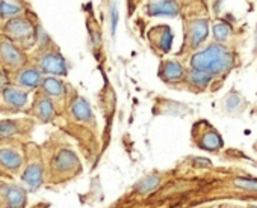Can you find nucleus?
Returning a JSON list of instances; mask_svg holds the SVG:
<instances>
[{
  "instance_id": "obj_1",
  "label": "nucleus",
  "mask_w": 257,
  "mask_h": 208,
  "mask_svg": "<svg viewBox=\"0 0 257 208\" xmlns=\"http://www.w3.org/2000/svg\"><path fill=\"white\" fill-rule=\"evenodd\" d=\"M231 64H233L231 53L221 44H212L207 48L197 52L191 59L192 70L206 72L209 76L219 74L230 70Z\"/></svg>"
},
{
  "instance_id": "obj_2",
  "label": "nucleus",
  "mask_w": 257,
  "mask_h": 208,
  "mask_svg": "<svg viewBox=\"0 0 257 208\" xmlns=\"http://www.w3.org/2000/svg\"><path fill=\"white\" fill-rule=\"evenodd\" d=\"M40 65H41V68L46 72H52V74H58V76H62V74L67 72V70H65V60L58 53H49V54H46L41 59Z\"/></svg>"
},
{
  "instance_id": "obj_3",
  "label": "nucleus",
  "mask_w": 257,
  "mask_h": 208,
  "mask_svg": "<svg viewBox=\"0 0 257 208\" xmlns=\"http://www.w3.org/2000/svg\"><path fill=\"white\" fill-rule=\"evenodd\" d=\"M159 74L165 82H179L185 77V70L179 62L167 60L165 64H162Z\"/></svg>"
},
{
  "instance_id": "obj_4",
  "label": "nucleus",
  "mask_w": 257,
  "mask_h": 208,
  "mask_svg": "<svg viewBox=\"0 0 257 208\" xmlns=\"http://www.w3.org/2000/svg\"><path fill=\"white\" fill-rule=\"evenodd\" d=\"M0 56H2L5 64H8L10 66H14V68L23 64L22 53L10 41H2V42H0Z\"/></svg>"
},
{
  "instance_id": "obj_5",
  "label": "nucleus",
  "mask_w": 257,
  "mask_h": 208,
  "mask_svg": "<svg viewBox=\"0 0 257 208\" xmlns=\"http://www.w3.org/2000/svg\"><path fill=\"white\" fill-rule=\"evenodd\" d=\"M7 32L17 40H26L32 35V26L23 18H16L8 23Z\"/></svg>"
},
{
  "instance_id": "obj_6",
  "label": "nucleus",
  "mask_w": 257,
  "mask_h": 208,
  "mask_svg": "<svg viewBox=\"0 0 257 208\" xmlns=\"http://www.w3.org/2000/svg\"><path fill=\"white\" fill-rule=\"evenodd\" d=\"M207 32H209V23L207 20H197L191 24L189 28V40H191V46L192 47H197L200 46L206 36H207Z\"/></svg>"
},
{
  "instance_id": "obj_7",
  "label": "nucleus",
  "mask_w": 257,
  "mask_h": 208,
  "mask_svg": "<svg viewBox=\"0 0 257 208\" xmlns=\"http://www.w3.org/2000/svg\"><path fill=\"white\" fill-rule=\"evenodd\" d=\"M150 16H177L179 6L174 2H152L149 4Z\"/></svg>"
},
{
  "instance_id": "obj_8",
  "label": "nucleus",
  "mask_w": 257,
  "mask_h": 208,
  "mask_svg": "<svg viewBox=\"0 0 257 208\" xmlns=\"http://www.w3.org/2000/svg\"><path fill=\"white\" fill-rule=\"evenodd\" d=\"M4 95L7 102H10L14 108H25V104L28 102V94L16 88H7Z\"/></svg>"
},
{
  "instance_id": "obj_9",
  "label": "nucleus",
  "mask_w": 257,
  "mask_h": 208,
  "mask_svg": "<svg viewBox=\"0 0 257 208\" xmlns=\"http://www.w3.org/2000/svg\"><path fill=\"white\" fill-rule=\"evenodd\" d=\"M23 180H25V182H28L32 188H37L40 184H41V181H43V169H41V166L40 164H31L28 169H26V172H25V175H23Z\"/></svg>"
},
{
  "instance_id": "obj_10",
  "label": "nucleus",
  "mask_w": 257,
  "mask_h": 208,
  "mask_svg": "<svg viewBox=\"0 0 257 208\" xmlns=\"http://www.w3.org/2000/svg\"><path fill=\"white\" fill-rule=\"evenodd\" d=\"M22 162H23V158L17 152L10 151V150H0V163H2L5 168L17 169L22 166Z\"/></svg>"
},
{
  "instance_id": "obj_11",
  "label": "nucleus",
  "mask_w": 257,
  "mask_h": 208,
  "mask_svg": "<svg viewBox=\"0 0 257 208\" xmlns=\"http://www.w3.org/2000/svg\"><path fill=\"white\" fill-rule=\"evenodd\" d=\"M77 164V158L73 152L70 151H62L59 152V156L56 157L55 160V166L59 169V170H70L73 169L74 166Z\"/></svg>"
},
{
  "instance_id": "obj_12",
  "label": "nucleus",
  "mask_w": 257,
  "mask_h": 208,
  "mask_svg": "<svg viewBox=\"0 0 257 208\" xmlns=\"http://www.w3.org/2000/svg\"><path fill=\"white\" fill-rule=\"evenodd\" d=\"M71 112L73 115L80 120V121H86L91 118V108H89V104L83 100V98H77L74 102H73V108H71Z\"/></svg>"
},
{
  "instance_id": "obj_13",
  "label": "nucleus",
  "mask_w": 257,
  "mask_h": 208,
  "mask_svg": "<svg viewBox=\"0 0 257 208\" xmlns=\"http://www.w3.org/2000/svg\"><path fill=\"white\" fill-rule=\"evenodd\" d=\"M7 199H8V205L10 208H22L25 200H26V196H25V192L17 188V187H13L8 190L7 193Z\"/></svg>"
},
{
  "instance_id": "obj_14",
  "label": "nucleus",
  "mask_w": 257,
  "mask_h": 208,
  "mask_svg": "<svg viewBox=\"0 0 257 208\" xmlns=\"http://www.w3.org/2000/svg\"><path fill=\"white\" fill-rule=\"evenodd\" d=\"M41 82V74L37 70H26L19 76V83L28 88H34Z\"/></svg>"
},
{
  "instance_id": "obj_15",
  "label": "nucleus",
  "mask_w": 257,
  "mask_h": 208,
  "mask_svg": "<svg viewBox=\"0 0 257 208\" xmlns=\"http://www.w3.org/2000/svg\"><path fill=\"white\" fill-rule=\"evenodd\" d=\"M201 146L204 150H209V151H216L222 146V140H221V136L216 133V132H210L207 133L203 140H201Z\"/></svg>"
},
{
  "instance_id": "obj_16",
  "label": "nucleus",
  "mask_w": 257,
  "mask_h": 208,
  "mask_svg": "<svg viewBox=\"0 0 257 208\" xmlns=\"http://www.w3.org/2000/svg\"><path fill=\"white\" fill-rule=\"evenodd\" d=\"M43 88H44V90H46L49 95H53V96L61 95V94H62V90H64L62 83H61L59 80L53 78V77H47V78H44V80H43Z\"/></svg>"
},
{
  "instance_id": "obj_17",
  "label": "nucleus",
  "mask_w": 257,
  "mask_h": 208,
  "mask_svg": "<svg viewBox=\"0 0 257 208\" xmlns=\"http://www.w3.org/2000/svg\"><path fill=\"white\" fill-rule=\"evenodd\" d=\"M189 82L192 83V84H195V86H198V88H204V86H207L209 83H210V80H212V76H209V74H206V72H201V71H195V70H192L191 72H189Z\"/></svg>"
},
{
  "instance_id": "obj_18",
  "label": "nucleus",
  "mask_w": 257,
  "mask_h": 208,
  "mask_svg": "<svg viewBox=\"0 0 257 208\" xmlns=\"http://www.w3.org/2000/svg\"><path fill=\"white\" fill-rule=\"evenodd\" d=\"M161 29H162V32H161V36L158 38V46L164 52H168L173 46V34H171L170 28H167V26H164Z\"/></svg>"
},
{
  "instance_id": "obj_19",
  "label": "nucleus",
  "mask_w": 257,
  "mask_h": 208,
  "mask_svg": "<svg viewBox=\"0 0 257 208\" xmlns=\"http://www.w3.org/2000/svg\"><path fill=\"white\" fill-rule=\"evenodd\" d=\"M161 180L158 176H147L146 180H143L140 184H138V192L140 193H149V192H153L158 186H159Z\"/></svg>"
},
{
  "instance_id": "obj_20",
  "label": "nucleus",
  "mask_w": 257,
  "mask_h": 208,
  "mask_svg": "<svg viewBox=\"0 0 257 208\" xmlns=\"http://www.w3.org/2000/svg\"><path fill=\"white\" fill-rule=\"evenodd\" d=\"M233 184L240 188V190H246V192H257V180H251V178H236L233 181Z\"/></svg>"
},
{
  "instance_id": "obj_21",
  "label": "nucleus",
  "mask_w": 257,
  "mask_h": 208,
  "mask_svg": "<svg viewBox=\"0 0 257 208\" xmlns=\"http://www.w3.org/2000/svg\"><path fill=\"white\" fill-rule=\"evenodd\" d=\"M20 11H22V6L19 4H14V2H0V14H2L4 17L19 14Z\"/></svg>"
},
{
  "instance_id": "obj_22",
  "label": "nucleus",
  "mask_w": 257,
  "mask_h": 208,
  "mask_svg": "<svg viewBox=\"0 0 257 208\" xmlns=\"http://www.w3.org/2000/svg\"><path fill=\"white\" fill-rule=\"evenodd\" d=\"M38 115L44 121H47V120L52 118V115H53V106H52V102L49 100H41L40 101V104H38Z\"/></svg>"
},
{
  "instance_id": "obj_23",
  "label": "nucleus",
  "mask_w": 257,
  "mask_h": 208,
  "mask_svg": "<svg viewBox=\"0 0 257 208\" xmlns=\"http://www.w3.org/2000/svg\"><path fill=\"white\" fill-rule=\"evenodd\" d=\"M213 34H215V38L218 41H225L230 35V28L225 23H218L213 28Z\"/></svg>"
},
{
  "instance_id": "obj_24",
  "label": "nucleus",
  "mask_w": 257,
  "mask_h": 208,
  "mask_svg": "<svg viewBox=\"0 0 257 208\" xmlns=\"http://www.w3.org/2000/svg\"><path fill=\"white\" fill-rule=\"evenodd\" d=\"M14 124L13 122H0V133L2 134H11L14 133Z\"/></svg>"
},
{
  "instance_id": "obj_25",
  "label": "nucleus",
  "mask_w": 257,
  "mask_h": 208,
  "mask_svg": "<svg viewBox=\"0 0 257 208\" xmlns=\"http://www.w3.org/2000/svg\"><path fill=\"white\" fill-rule=\"evenodd\" d=\"M110 12H112V24H110V30H112V35H115V30H116V23H118V11H116V8H115V5L112 4V10H110Z\"/></svg>"
}]
</instances>
